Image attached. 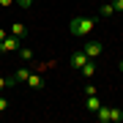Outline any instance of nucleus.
Here are the masks:
<instances>
[{
    "label": "nucleus",
    "instance_id": "f257e3e1",
    "mask_svg": "<svg viewBox=\"0 0 123 123\" xmlns=\"http://www.w3.org/2000/svg\"><path fill=\"white\" fill-rule=\"evenodd\" d=\"M68 27H71V36H77V38H88V36L93 33V27H96V19L88 17V14H77V17L68 22Z\"/></svg>",
    "mask_w": 123,
    "mask_h": 123
},
{
    "label": "nucleus",
    "instance_id": "f03ea898",
    "mask_svg": "<svg viewBox=\"0 0 123 123\" xmlns=\"http://www.w3.org/2000/svg\"><path fill=\"white\" fill-rule=\"evenodd\" d=\"M96 120L98 123H118V120H123V110H118V107H101L96 112Z\"/></svg>",
    "mask_w": 123,
    "mask_h": 123
},
{
    "label": "nucleus",
    "instance_id": "7ed1b4c3",
    "mask_svg": "<svg viewBox=\"0 0 123 123\" xmlns=\"http://www.w3.org/2000/svg\"><path fill=\"white\" fill-rule=\"evenodd\" d=\"M22 44V38H17V36H6L3 41H0V52H14V49H19Z\"/></svg>",
    "mask_w": 123,
    "mask_h": 123
},
{
    "label": "nucleus",
    "instance_id": "20e7f679",
    "mask_svg": "<svg viewBox=\"0 0 123 123\" xmlns=\"http://www.w3.org/2000/svg\"><path fill=\"white\" fill-rule=\"evenodd\" d=\"M82 52L88 55V57H93V60H96V57L104 52V47H101V41H88V44L82 47Z\"/></svg>",
    "mask_w": 123,
    "mask_h": 123
},
{
    "label": "nucleus",
    "instance_id": "39448f33",
    "mask_svg": "<svg viewBox=\"0 0 123 123\" xmlns=\"http://www.w3.org/2000/svg\"><path fill=\"white\" fill-rule=\"evenodd\" d=\"M85 60H88V55H85V52H82V49H77V52H74V55H71V57H68V66L79 71V68H82V66H85Z\"/></svg>",
    "mask_w": 123,
    "mask_h": 123
},
{
    "label": "nucleus",
    "instance_id": "423d86ee",
    "mask_svg": "<svg viewBox=\"0 0 123 123\" xmlns=\"http://www.w3.org/2000/svg\"><path fill=\"white\" fill-rule=\"evenodd\" d=\"M79 74H82L85 79H90V77H96V60H93V57H88V60H85V66L79 68Z\"/></svg>",
    "mask_w": 123,
    "mask_h": 123
},
{
    "label": "nucleus",
    "instance_id": "0eeeda50",
    "mask_svg": "<svg viewBox=\"0 0 123 123\" xmlns=\"http://www.w3.org/2000/svg\"><path fill=\"white\" fill-rule=\"evenodd\" d=\"M85 104H88V112H93V115L101 110V101H98V96H96V93H93V96H88V101H85Z\"/></svg>",
    "mask_w": 123,
    "mask_h": 123
},
{
    "label": "nucleus",
    "instance_id": "6e6552de",
    "mask_svg": "<svg viewBox=\"0 0 123 123\" xmlns=\"http://www.w3.org/2000/svg\"><path fill=\"white\" fill-rule=\"evenodd\" d=\"M115 14H118V11H115V6H112V0H110V3H104V6H101V11H98V17H104V19H110V17H115Z\"/></svg>",
    "mask_w": 123,
    "mask_h": 123
},
{
    "label": "nucleus",
    "instance_id": "1a4fd4ad",
    "mask_svg": "<svg viewBox=\"0 0 123 123\" xmlns=\"http://www.w3.org/2000/svg\"><path fill=\"white\" fill-rule=\"evenodd\" d=\"M11 36H17V38H25L27 36V27L22 22H17V25H11Z\"/></svg>",
    "mask_w": 123,
    "mask_h": 123
},
{
    "label": "nucleus",
    "instance_id": "9d476101",
    "mask_svg": "<svg viewBox=\"0 0 123 123\" xmlns=\"http://www.w3.org/2000/svg\"><path fill=\"white\" fill-rule=\"evenodd\" d=\"M27 77H30V68H19L14 74V82H27Z\"/></svg>",
    "mask_w": 123,
    "mask_h": 123
},
{
    "label": "nucleus",
    "instance_id": "9b49d317",
    "mask_svg": "<svg viewBox=\"0 0 123 123\" xmlns=\"http://www.w3.org/2000/svg\"><path fill=\"white\" fill-rule=\"evenodd\" d=\"M41 82H44L41 74H30V77H27V85H30V88H41Z\"/></svg>",
    "mask_w": 123,
    "mask_h": 123
},
{
    "label": "nucleus",
    "instance_id": "f8f14e48",
    "mask_svg": "<svg viewBox=\"0 0 123 123\" xmlns=\"http://www.w3.org/2000/svg\"><path fill=\"white\" fill-rule=\"evenodd\" d=\"M19 57H22V60H33V49H27V47L19 44Z\"/></svg>",
    "mask_w": 123,
    "mask_h": 123
},
{
    "label": "nucleus",
    "instance_id": "ddd939ff",
    "mask_svg": "<svg viewBox=\"0 0 123 123\" xmlns=\"http://www.w3.org/2000/svg\"><path fill=\"white\" fill-rule=\"evenodd\" d=\"M11 85H17V82H14V77H0V90L11 88Z\"/></svg>",
    "mask_w": 123,
    "mask_h": 123
},
{
    "label": "nucleus",
    "instance_id": "4468645a",
    "mask_svg": "<svg viewBox=\"0 0 123 123\" xmlns=\"http://www.w3.org/2000/svg\"><path fill=\"white\" fill-rule=\"evenodd\" d=\"M8 107H11V101L6 98V96H0V115H3V112H8Z\"/></svg>",
    "mask_w": 123,
    "mask_h": 123
},
{
    "label": "nucleus",
    "instance_id": "2eb2a0df",
    "mask_svg": "<svg viewBox=\"0 0 123 123\" xmlns=\"http://www.w3.org/2000/svg\"><path fill=\"white\" fill-rule=\"evenodd\" d=\"M14 3H17V6H22V8H30V6H33V0H14Z\"/></svg>",
    "mask_w": 123,
    "mask_h": 123
},
{
    "label": "nucleus",
    "instance_id": "dca6fc26",
    "mask_svg": "<svg viewBox=\"0 0 123 123\" xmlns=\"http://www.w3.org/2000/svg\"><path fill=\"white\" fill-rule=\"evenodd\" d=\"M112 6H115V11H123V0H112Z\"/></svg>",
    "mask_w": 123,
    "mask_h": 123
},
{
    "label": "nucleus",
    "instance_id": "f3484780",
    "mask_svg": "<svg viewBox=\"0 0 123 123\" xmlns=\"http://www.w3.org/2000/svg\"><path fill=\"white\" fill-rule=\"evenodd\" d=\"M6 36H8V33H6V30H3V27H0V41H3V38H6Z\"/></svg>",
    "mask_w": 123,
    "mask_h": 123
},
{
    "label": "nucleus",
    "instance_id": "a211bd4d",
    "mask_svg": "<svg viewBox=\"0 0 123 123\" xmlns=\"http://www.w3.org/2000/svg\"><path fill=\"white\" fill-rule=\"evenodd\" d=\"M118 68H120V71H123V57H120V60H118Z\"/></svg>",
    "mask_w": 123,
    "mask_h": 123
}]
</instances>
